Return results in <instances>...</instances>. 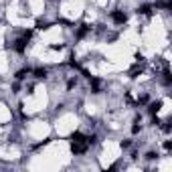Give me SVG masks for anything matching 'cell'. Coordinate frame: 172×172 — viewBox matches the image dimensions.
<instances>
[{"instance_id":"1","label":"cell","mask_w":172,"mask_h":172,"mask_svg":"<svg viewBox=\"0 0 172 172\" xmlns=\"http://www.w3.org/2000/svg\"><path fill=\"white\" fill-rule=\"evenodd\" d=\"M87 140H79V142H71V150H73V154H85L87 152Z\"/></svg>"},{"instance_id":"2","label":"cell","mask_w":172,"mask_h":172,"mask_svg":"<svg viewBox=\"0 0 172 172\" xmlns=\"http://www.w3.org/2000/svg\"><path fill=\"white\" fill-rule=\"evenodd\" d=\"M111 20L115 25H123L126 22V14H123L122 10H115V12H111Z\"/></svg>"},{"instance_id":"3","label":"cell","mask_w":172,"mask_h":172,"mask_svg":"<svg viewBox=\"0 0 172 172\" xmlns=\"http://www.w3.org/2000/svg\"><path fill=\"white\" fill-rule=\"evenodd\" d=\"M25 49H26V39H25V37L16 39L14 41V51H16V53H25Z\"/></svg>"},{"instance_id":"4","label":"cell","mask_w":172,"mask_h":172,"mask_svg":"<svg viewBox=\"0 0 172 172\" xmlns=\"http://www.w3.org/2000/svg\"><path fill=\"white\" fill-rule=\"evenodd\" d=\"M91 91L93 93H101V81L99 79H91Z\"/></svg>"},{"instance_id":"5","label":"cell","mask_w":172,"mask_h":172,"mask_svg":"<svg viewBox=\"0 0 172 172\" xmlns=\"http://www.w3.org/2000/svg\"><path fill=\"white\" fill-rule=\"evenodd\" d=\"M142 65H140V63H138V65H134V67L132 69H130V77H138V75H140V73H142Z\"/></svg>"},{"instance_id":"6","label":"cell","mask_w":172,"mask_h":172,"mask_svg":"<svg viewBox=\"0 0 172 172\" xmlns=\"http://www.w3.org/2000/svg\"><path fill=\"white\" fill-rule=\"evenodd\" d=\"M160 108H162V101L150 103V108H148V111H150V113H152V115H154V113H158V111H160Z\"/></svg>"},{"instance_id":"7","label":"cell","mask_w":172,"mask_h":172,"mask_svg":"<svg viewBox=\"0 0 172 172\" xmlns=\"http://www.w3.org/2000/svg\"><path fill=\"white\" fill-rule=\"evenodd\" d=\"M138 14H152V6L150 4H142L138 8Z\"/></svg>"},{"instance_id":"8","label":"cell","mask_w":172,"mask_h":172,"mask_svg":"<svg viewBox=\"0 0 172 172\" xmlns=\"http://www.w3.org/2000/svg\"><path fill=\"white\" fill-rule=\"evenodd\" d=\"M89 30H91V26H87V25H83V26H81V29H79V30H77V39H83V37H85V34H87V33H89Z\"/></svg>"},{"instance_id":"9","label":"cell","mask_w":172,"mask_h":172,"mask_svg":"<svg viewBox=\"0 0 172 172\" xmlns=\"http://www.w3.org/2000/svg\"><path fill=\"white\" fill-rule=\"evenodd\" d=\"M34 77H39V79H45V77H47V69H45V67H39V69H34Z\"/></svg>"},{"instance_id":"10","label":"cell","mask_w":172,"mask_h":172,"mask_svg":"<svg viewBox=\"0 0 172 172\" xmlns=\"http://www.w3.org/2000/svg\"><path fill=\"white\" fill-rule=\"evenodd\" d=\"M79 140H85V136L81 132H73L71 134V142H79Z\"/></svg>"},{"instance_id":"11","label":"cell","mask_w":172,"mask_h":172,"mask_svg":"<svg viewBox=\"0 0 172 172\" xmlns=\"http://www.w3.org/2000/svg\"><path fill=\"white\" fill-rule=\"evenodd\" d=\"M29 73H30V69H20L18 73H16V79H25Z\"/></svg>"},{"instance_id":"12","label":"cell","mask_w":172,"mask_h":172,"mask_svg":"<svg viewBox=\"0 0 172 172\" xmlns=\"http://www.w3.org/2000/svg\"><path fill=\"white\" fill-rule=\"evenodd\" d=\"M156 4H158V6H162V8H170L172 2H170V0H158Z\"/></svg>"},{"instance_id":"13","label":"cell","mask_w":172,"mask_h":172,"mask_svg":"<svg viewBox=\"0 0 172 172\" xmlns=\"http://www.w3.org/2000/svg\"><path fill=\"white\" fill-rule=\"evenodd\" d=\"M164 83H166V85H170V83H172V77H170V71H168V69L164 71Z\"/></svg>"},{"instance_id":"14","label":"cell","mask_w":172,"mask_h":172,"mask_svg":"<svg viewBox=\"0 0 172 172\" xmlns=\"http://www.w3.org/2000/svg\"><path fill=\"white\" fill-rule=\"evenodd\" d=\"M47 26H49V25H47V22H37V29H39V30L47 29Z\"/></svg>"},{"instance_id":"15","label":"cell","mask_w":172,"mask_h":172,"mask_svg":"<svg viewBox=\"0 0 172 172\" xmlns=\"http://www.w3.org/2000/svg\"><path fill=\"white\" fill-rule=\"evenodd\" d=\"M67 87H69V89L75 87V79H69V81H67Z\"/></svg>"},{"instance_id":"16","label":"cell","mask_w":172,"mask_h":172,"mask_svg":"<svg viewBox=\"0 0 172 172\" xmlns=\"http://www.w3.org/2000/svg\"><path fill=\"white\" fill-rule=\"evenodd\" d=\"M12 91H14V93H18V91H20V83H14V85H12Z\"/></svg>"},{"instance_id":"17","label":"cell","mask_w":172,"mask_h":172,"mask_svg":"<svg viewBox=\"0 0 172 172\" xmlns=\"http://www.w3.org/2000/svg\"><path fill=\"white\" fill-rule=\"evenodd\" d=\"M138 103H148V95H142V97L138 99Z\"/></svg>"},{"instance_id":"18","label":"cell","mask_w":172,"mask_h":172,"mask_svg":"<svg viewBox=\"0 0 172 172\" xmlns=\"http://www.w3.org/2000/svg\"><path fill=\"white\" fill-rule=\"evenodd\" d=\"M51 49H53V51H61V49H63V45H51Z\"/></svg>"},{"instance_id":"19","label":"cell","mask_w":172,"mask_h":172,"mask_svg":"<svg viewBox=\"0 0 172 172\" xmlns=\"http://www.w3.org/2000/svg\"><path fill=\"white\" fill-rule=\"evenodd\" d=\"M122 148H130V140H123V142H122Z\"/></svg>"},{"instance_id":"20","label":"cell","mask_w":172,"mask_h":172,"mask_svg":"<svg viewBox=\"0 0 172 172\" xmlns=\"http://www.w3.org/2000/svg\"><path fill=\"white\" fill-rule=\"evenodd\" d=\"M164 148H166V150H172V142H164Z\"/></svg>"}]
</instances>
